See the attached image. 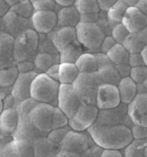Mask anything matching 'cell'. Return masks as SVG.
Returning a JSON list of instances; mask_svg holds the SVG:
<instances>
[{"label": "cell", "mask_w": 147, "mask_h": 157, "mask_svg": "<svg viewBox=\"0 0 147 157\" xmlns=\"http://www.w3.org/2000/svg\"><path fill=\"white\" fill-rule=\"evenodd\" d=\"M95 144L103 149L122 150L133 141L130 128L94 124L87 129Z\"/></svg>", "instance_id": "cell-1"}, {"label": "cell", "mask_w": 147, "mask_h": 157, "mask_svg": "<svg viewBox=\"0 0 147 157\" xmlns=\"http://www.w3.org/2000/svg\"><path fill=\"white\" fill-rule=\"evenodd\" d=\"M60 83L51 78L44 73H39L33 79L31 88V97L39 103L58 106Z\"/></svg>", "instance_id": "cell-2"}, {"label": "cell", "mask_w": 147, "mask_h": 157, "mask_svg": "<svg viewBox=\"0 0 147 157\" xmlns=\"http://www.w3.org/2000/svg\"><path fill=\"white\" fill-rule=\"evenodd\" d=\"M77 40L84 48L92 51L100 52L101 44L105 37V33L95 23L81 21L75 27Z\"/></svg>", "instance_id": "cell-3"}, {"label": "cell", "mask_w": 147, "mask_h": 157, "mask_svg": "<svg viewBox=\"0 0 147 157\" xmlns=\"http://www.w3.org/2000/svg\"><path fill=\"white\" fill-rule=\"evenodd\" d=\"M101 82L96 73H80L73 83L75 92L82 104L96 105V96Z\"/></svg>", "instance_id": "cell-4"}, {"label": "cell", "mask_w": 147, "mask_h": 157, "mask_svg": "<svg viewBox=\"0 0 147 157\" xmlns=\"http://www.w3.org/2000/svg\"><path fill=\"white\" fill-rule=\"evenodd\" d=\"M39 45L37 33L34 29H28L14 40V58L18 62L29 61L35 55Z\"/></svg>", "instance_id": "cell-5"}, {"label": "cell", "mask_w": 147, "mask_h": 157, "mask_svg": "<svg viewBox=\"0 0 147 157\" xmlns=\"http://www.w3.org/2000/svg\"><path fill=\"white\" fill-rule=\"evenodd\" d=\"M128 105L121 102L118 106L107 109H99L95 124L107 126L126 125L129 128L133 124L129 116Z\"/></svg>", "instance_id": "cell-6"}, {"label": "cell", "mask_w": 147, "mask_h": 157, "mask_svg": "<svg viewBox=\"0 0 147 157\" xmlns=\"http://www.w3.org/2000/svg\"><path fill=\"white\" fill-rule=\"evenodd\" d=\"M95 144L87 131L79 132L71 129L64 136L60 148L61 150L76 152L81 155Z\"/></svg>", "instance_id": "cell-7"}, {"label": "cell", "mask_w": 147, "mask_h": 157, "mask_svg": "<svg viewBox=\"0 0 147 157\" xmlns=\"http://www.w3.org/2000/svg\"><path fill=\"white\" fill-rule=\"evenodd\" d=\"M98 112L96 105L82 104L75 115L69 119L70 127L79 132L87 131L96 121Z\"/></svg>", "instance_id": "cell-8"}, {"label": "cell", "mask_w": 147, "mask_h": 157, "mask_svg": "<svg viewBox=\"0 0 147 157\" xmlns=\"http://www.w3.org/2000/svg\"><path fill=\"white\" fill-rule=\"evenodd\" d=\"M54 107L48 104L38 103L29 113L33 125L43 133L48 134L52 130Z\"/></svg>", "instance_id": "cell-9"}, {"label": "cell", "mask_w": 147, "mask_h": 157, "mask_svg": "<svg viewBox=\"0 0 147 157\" xmlns=\"http://www.w3.org/2000/svg\"><path fill=\"white\" fill-rule=\"evenodd\" d=\"M82 102L75 92L73 85L60 84L58 107L70 119L78 111Z\"/></svg>", "instance_id": "cell-10"}, {"label": "cell", "mask_w": 147, "mask_h": 157, "mask_svg": "<svg viewBox=\"0 0 147 157\" xmlns=\"http://www.w3.org/2000/svg\"><path fill=\"white\" fill-rule=\"evenodd\" d=\"M33 29L37 33L48 34L58 25V15L55 11H35L31 18Z\"/></svg>", "instance_id": "cell-11"}, {"label": "cell", "mask_w": 147, "mask_h": 157, "mask_svg": "<svg viewBox=\"0 0 147 157\" xmlns=\"http://www.w3.org/2000/svg\"><path fill=\"white\" fill-rule=\"evenodd\" d=\"M128 109L133 124L147 127V92L138 93Z\"/></svg>", "instance_id": "cell-12"}, {"label": "cell", "mask_w": 147, "mask_h": 157, "mask_svg": "<svg viewBox=\"0 0 147 157\" xmlns=\"http://www.w3.org/2000/svg\"><path fill=\"white\" fill-rule=\"evenodd\" d=\"M39 74L36 71L27 73H19L17 78L12 87L11 91V94L18 105L23 101L31 98L32 82Z\"/></svg>", "instance_id": "cell-13"}, {"label": "cell", "mask_w": 147, "mask_h": 157, "mask_svg": "<svg viewBox=\"0 0 147 157\" xmlns=\"http://www.w3.org/2000/svg\"><path fill=\"white\" fill-rule=\"evenodd\" d=\"M121 103L119 92L117 86L102 84L98 88L96 105L100 109H107L118 106Z\"/></svg>", "instance_id": "cell-14"}, {"label": "cell", "mask_w": 147, "mask_h": 157, "mask_svg": "<svg viewBox=\"0 0 147 157\" xmlns=\"http://www.w3.org/2000/svg\"><path fill=\"white\" fill-rule=\"evenodd\" d=\"M19 117L17 128L12 135L14 139L33 144L37 139L47 136V134L41 132L33 125L29 120V115H19Z\"/></svg>", "instance_id": "cell-15"}, {"label": "cell", "mask_w": 147, "mask_h": 157, "mask_svg": "<svg viewBox=\"0 0 147 157\" xmlns=\"http://www.w3.org/2000/svg\"><path fill=\"white\" fill-rule=\"evenodd\" d=\"M28 19L24 18L9 10L2 18L1 28L5 29L3 32L9 34L13 38H16L28 29L27 28Z\"/></svg>", "instance_id": "cell-16"}, {"label": "cell", "mask_w": 147, "mask_h": 157, "mask_svg": "<svg viewBox=\"0 0 147 157\" xmlns=\"http://www.w3.org/2000/svg\"><path fill=\"white\" fill-rule=\"evenodd\" d=\"M122 24L130 33H140L147 26V16L136 6L128 7Z\"/></svg>", "instance_id": "cell-17"}, {"label": "cell", "mask_w": 147, "mask_h": 157, "mask_svg": "<svg viewBox=\"0 0 147 157\" xmlns=\"http://www.w3.org/2000/svg\"><path fill=\"white\" fill-rule=\"evenodd\" d=\"M19 120L18 108L4 109L0 114V134L12 136L17 128Z\"/></svg>", "instance_id": "cell-18"}, {"label": "cell", "mask_w": 147, "mask_h": 157, "mask_svg": "<svg viewBox=\"0 0 147 157\" xmlns=\"http://www.w3.org/2000/svg\"><path fill=\"white\" fill-rule=\"evenodd\" d=\"M51 40L58 51H62L66 47L78 40L75 27H59L54 32Z\"/></svg>", "instance_id": "cell-19"}, {"label": "cell", "mask_w": 147, "mask_h": 157, "mask_svg": "<svg viewBox=\"0 0 147 157\" xmlns=\"http://www.w3.org/2000/svg\"><path fill=\"white\" fill-rule=\"evenodd\" d=\"M121 102L128 105L138 94V84L130 77L123 78L117 85Z\"/></svg>", "instance_id": "cell-20"}, {"label": "cell", "mask_w": 147, "mask_h": 157, "mask_svg": "<svg viewBox=\"0 0 147 157\" xmlns=\"http://www.w3.org/2000/svg\"><path fill=\"white\" fill-rule=\"evenodd\" d=\"M59 27H76L81 22V15L74 6L62 8L57 13Z\"/></svg>", "instance_id": "cell-21"}, {"label": "cell", "mask_w": 147, "mask_h": 157, "mask_svg": "<svg viewBox=\"0 0 147 157\" xmlns=\"http://www.w3.org/2000/svg\"><path fill=\"white\" fill-rule=\"evenodd\" d=\"M34 157H56L60 148L54 145L47 136L37 139L33 144Z\"/></svg>", "instance_id": "cell-22"}, {"label": "cell", "mask_w": 147, "mask_h": 157, "mask_svg": "<svg viewBox=\"0 0 147 157\" xmlns=\"http://www.w3.org/2000/svg\"><path fill=\"white\" fill-rule=\"evenodd\" d=\"M80 72L75 63H60L59 65V83L73 85Z\"/></svg>", "instance_id": "cell-23"}, {"label": "cell", "mask_w": 147, "mask_h": 157, "mask_svg": "<svg viewBox=\"0 0 147 157\" xmlns=\"http://www.w3.org/2000/svg\"><path fill=\"white\" fill-rule=\"evenodd\" d=\"M80 73H93L98 70V65L96 58L94 54L85 52L78 58L76 62Z\"/></svg>", "instance_id": "cell-24"}, {"label": "cell", "mask_w": 147, "mask_h": 157, "mask_svg": "<svg viewBox=\"0 0 147 157\" xmlns=\"http://www.w3.org/2000/svg\"><path fill=\"white\" fill-rule=\"evenodd\" d=\"M83 47L78 40L66 47L60 52V63H75L80 56L83 54Z\"/></svg>", "instance_id": "cell-25"}, {"label": "cell", "mask_w": 147, "mask_h": 157, "mask_svg": "<svg viewBox=\"0 0 147 157\" xmlns=\"http://www.w3.org/2000/svg\"><path fill=\"white\" fill-rule=\"evenodd\" d=\"M102 84H109L117 86L121 79L119 73L113 65H108L102 67L96 72Z\"/></svg>", "instance_id": "cell-26"}, {"label": "cell", "mask_w": 147, "mask_h": 157, "mask_svg": "<svg viewBox=\"0 0 147 157\" xmlns=\"http://www.w3.org/2000/svg\"><path fill=\"white\" fill-rule=\"evenodd\" d=\"M128 8V6L123 2L121 0H117L115 4L107 10L106 14L111 29L115 25L122 23L124 14Z\"/></svg>", "instance_id": "cell-27"}, {"label": "cell", "mask_w": 147, "mask_h": 157, "mask_svg": "<svg viewBox=\"0 0 147 157\" xmlns=\"http://www.w3.org/2000/svg\"><path fill=\"white\" fill-rule=\"evenodd\" d=\"M13 37L6 33H0V64L13 56Z\"/></svg>", "instance_id": "cell-28"}, {"label": "cell", "mask_w": 147, "mask_h": 157, "mask_svg": "<svg viewBox=\"0 0 147 157\" xmlns=\"http://www.w3.org/2000/svg\"><path fill=\"white\" fill-rule=\"evenodd\" d=\"M106 54L114 66L128 63L130 54L123 44L116 43Z\"/></svg>", "instance_id": "cell-29"}, {"label": "cell", "mask_w": 147, "mask_h": 157, "mask_svg": "<svg viewBox=\"0 0 147 157\" xmlns=\"http://www.w3.org/2000/svg\"><path fill=\"white\" fill-rule=\"evenodd\" d=\"M11 145L12 157H34L32 143L13 139Z\"/></svg>", "instance_id": "cell-30"}, {"label": "cell", "mask_w": 147, "mask_h": 157, "mask_svg": "<svg viewBox=\"0 0 147 157\" xmlns=\"http://www.w3.org/2000/svg\"><path fill=\"white\" fill-rule=\"evenodd\" d=\"M130 54L141 53L147 45L139 33H130L123 44Z\"/></svg>", "instance_id": "cell-31"}, {"label": "cell", "mask_w": 147, "mask_h": 157, "mask_svg": "<svg viewBox=\"0 0 147 157\" xmlns=\"http://www.w3.org/2000/svg\"><path fill=\"white\" fill-rule=\"evenodd\" d=\"M18 75L19 72L16 66L0 69V87L12 88Z\"/></svg>", "instance_id": "cell-32"}, {"label": "cell", "mask_w": 147, "mask_h": 157, "mask_svg": "<svg viewBox=\"0 0 147 157\" xmlns=\"http://www.w3.org/2000/svg\"><path fill=\"white\" fill-rule=\"evenodd\" d=\"M55 55L47 52H40L37 54L34 59L35 67L45 73L51 66L58 63L55 59Z\"/></svg>", "instance_id": "cell-33"}, {"label": "cell", "mask_w": 147, "mask_h": 157, "mask_svg": "<svg viewBox=\"0 0 147 157\" xmlns=\"http://www.w3.org/2000/svg\"><path fill=\"white\" fill-rule=\"evenodd\" d=\"M74 6L81 16L96 13L101 11L96 0H76Z\"/></svg>", "instance_id": "cell-34"}, {"label": "cell", "mask_w": 147, "mask_h": 157, "mask_svg": "<svg viewBox=\"0 0 147 157\" xmlns=\"http://www.w3.org/2000/svg\"><path fill=\"white\" fill-rule=\"evenodd\" d=\"M147 140H133V141L123 149L124 157H145L144 146Z\"/></svg>", "instance_id": "cell-35"}, {"label": "cell", "mask_w": 147, "mask_h": 157, "mask_svg": "<svg viewBox=\"0 0 147 157\" xmlns=\"http://www.w3.org/2000/svg\"><path fill=\"white\" fill-rule=\"evenodd\" d=\"M71 129V128L69 125L60 128L52 129L47 134V138L55 146L60 148V144L64 136Z\"/></svg>", "instance_id": "cell-36"}, {"label": "cell", "mask_w": 147, "mask_h": 157, "mask_svg": "<svg viewBox=\"0 0 147 157\" xmlns=\"http://www.w3.org/2000/svg\"><path fill=\"white\" fill-rule=\"evenodd\" d=\"M10 10L25 19L31 18L35 11L29 0L12 6Z\"/></svg>", "instance_id": "cell-37"}, {"label": "cell", "mask_w": 147, "mask_h": 157, "mask_svg": "<svg viewBox=\"0 0 147 157\" xmlns=\"http://www.w3.org/2000/svg\"><path fill=\"white\" fill-rule=\"evenodd\" d=\"M130 33L122 23L115 25L111 29V36L117 44H123L124 41Z\"/></svg>", "instance_id": "cell-38"}, {"label": "cell", "mask_w": 147, "mask_h": 157, "mask_svg": "<svg viewBox=\"0 0 147 157\" xmlns=\"http://www.w3.org/2000/svg\"><path fill=\"white\" fill-rule=\"evenodd\" d=\"M69 119L58 106L54 107L52 129L64 127L69 125Z\"/></svg>", "instance_id": "cell-39"}, {"label": "cell", "mask_w": 147, "mask_h": 157, "mask_svg": "<svg viewBox=\"0 0 147 157\" xmlns=\"http://www.w3.org/2000/svg\"><path fill=\"white\" fill-rule=\"evenodd\" d=\"M129 77L137 83H142L147 78V66H141L131 69Z\"/></svg>", "instance_id": "cell-40"}, {"label": "cell", "mask_w": 147, "mask_h": 157, "mask_svg": "<svg viewBox=\"0 0 147 157\" xmlns=\"http://www.w3.org/2000/svg\"><path fill=\"white\" fill-rule=\"evenodd\" d=\"M35 11H55L56 3L55 0H29Z\"/></svg>", "instance_id": "cell-41"}, {"label": "cell", "mask_w": 147, "mask_h": 157, "mask_svg": "<svg viewBox=\"0 0 147 157\" xmlns=\"http://www.w3.org/2000/svg\"><path fill=\"white\" fill-rule=\"evenodd\" d=\"M130 129L133 140L147 141V127L133 124Z\"/></svg>", "instance_id": "cell-42"}, {"label": "cell", "mask_w": 147, "mask_h": 157, "mask_svg": "<svg viewBox=\"0 0 147 157\" xmlns=\"http://www.w3.org/2000/svg\"><path fill=\"white\" fill-rule=\"evenodd\" d=\"M128 63L132 68L145 65L141 53L130 54Z\"/></svg>", "instance_id": "cell-43"}, {"label": "cell", "mask_w": 147, "mask_h": 157, "mask_svg": "<svg viewBox=\"0 0 147 157\" xmlns=\"http://www.w3.org/2000/svg\"><path fill=\"white\" fill-rule=\"evenodd\" d=\"M104 149L96 144L88 148L81 155V157H100Z\"/></svg>", "instance_id": "cell-44"}, {"label": "cell", "mask_w": 147, "mask_h": 157, "mask_svg": "<svg viewBox=\"0 0 147 157\" xmlns=\"http://www.w3.org/2000/svg\"><path fill=\"white\" fill-rule=\"evenodd\" d=\"M115 44H116V42H115L114 39L111 35L106 36L105 39H104L103 42L101 44V46L100 48V52L104 54H107Z\"/></svg>", "instance_id": "cell-45"}, {"label": "cell", "mask_w": 147, "mask_h": 157, "mask_svg": "<svg viewBox=\"0 0 147 157\" xmlns=\"http://www.w3.org/2000/svg\"><path fill=\"white\" fill-rule=\"evenodd\" d=\"M18 70L19 73H27L31 71H35L34 69L35 66L34 63L30 61H23L18 62L16 66Z\"/></svg>", "instance_id": "cell-46"}, {"label": "cell", "mask_w": 147, "mask_h": 157, "mask_svg": "<svg viewBox=\"0 0 147 157\" xmlns=\"http://www.w3.org/2000/svg\"><path fill=\"white\" fill-rule=\"evenodd\" d=\"M92 54H94V56L96 58V61L98 65V69L106 65H113L106 54H104L101 52L92 53Z\"/></svg>", "instance_id": "cell-47"}, {"label": "cell", "mask_w": 147, "mask_h": 157, "mask_svg": "<svg viewBox=\"0 0 147 157\" xmlns=\"http://www.w3.org/2000/svg\"><path fill=\"white\" fill-rule=\"evenodd\" d=\"M60 63H56L51 66L44 73L51 78L53 79L56 81H59Z\"/></svg>", "instance_id": "cell-48"}, {"label": "cell", "mask_w": 147, "mask_h": 157, "mask_svg": "<svg viewBox=\"0 0 147 157\" xmlns=\"http://www.w3.org/2000/svg\"><path fill=\"white\" fill-rule=\"evenodd\" d=\"M3 105L4 109L9 108H17L19 105L15 100L12 94H9L5 96L3 99Z\"/></svg>", "instance_id": "cell-49"}, {"label": "cell", "mask_w": 147, "mask_h": 157, "mask_svg": "<svg viewBox=\"0 0 147 157\" xmlns=\"http://www.w3.org/2000/svg\"><path fill=\"white\" fill-rule=\"evenodd\" d=\"M115 67L122 78L129 77L132 67L129 65V63L116 65L115 66Z\"/></svg>", "instance_id": "cell-50"}, {"label": "cell", "mask_w": 147, "mask_h": 157, "mask_svg": "<svg viewBox=\"0 0 147 157\" xmlns=\"http://www.w3.org/2000/svg\"><path fill=\"white\" fill-rule=\"evenodd\" d=\"M101 11L107 12L117 0H96Z\"/></svg>", "instance_id": "cell-51"}, {"label": "cell", "mask_w": 147, "mask_h": 157, "mask_svg": "<svg viewBox=\"0 0 147 157\" xmlns=\"http://www.w3.org/2000/svg\"><path fill=\"white\" fill-rule=\"evenodd\" d=\"M100 157H124L121 150L104 149Z\"/></svg>", "instance_id": "cell-52"}, {"label": "cell", "mask_w": 147, "mask_h": 157, "mask_svg": "<svg viewBox=\"0 0 147 157\" xmlns=\"http://www.w3.org/2000/svg\"><path fill=\"white\" fill-rule=\"evenodd\" d=\"M56 4L64 8L74 6L76 0H55Z\"/></svg>", "instance_id": "cell-53"}, {"label": "cell", "mask_w": 147, "mask_h": 157, "mask_svg": "<svg viewBox=\"0 0 147 157\" xmlns=\"http://www.w3.org/2000/svg\"><path fill=\"white\" fill-rule=\"evenodd\" d=\"M56 157H81V155L76 152L60 150Z\"/></svg>", "instance_id": "cell-54"}, {"label": "cell", "mask_w": 147, "mask_h": 157, "mask_svg": "<svg viewBox=\"0 0 147 157\" xmlns=\"http://www.w3.org/2000/svg\"><path fill=\"white\" fill-rule=\"evenodd\" d=\"M10 7L4 0H0V17H3L10 10Z\"/></svg>", "instance_id": "cell-55"}, {"label": "cell", "mask_w": 147, "mask_h": 157, "mask_svg": "<svg viewBox=\"0 0 147 157\" xmlns=\"http://www.w3.org/2000/svg\"><path fill=\"white\" fill-rule=\"evenodd\" d=\"M136 7L147 16V0H140Z\"/></svg>", "instance_id": "cell-56"}, {"label": "cell", "mask_w": 147, "mask_h": 157, "mask_svg": "<svg viewBox=\"0 0 147 157\" xmlns=\"http://www.w3.org/2000/svg\"><path fill=\"white\" fill-rule=\"evenodd\" d=\"M5 2L9 5V7L11 8L15 5H17L18 4L27 2L29 0H4Z\"/></svg>", "instance_id": "cell-57"}, {"label": "cell", "mask_w": 147, "mask_h": 157, "mask_svg": "<svg viewBox=\"0 0 147 157\" xmlns=\"http://www.w3.org/2000/svg\"><path fill=\"white\" fill-rule=\"evenodd\" d=\"M121 1L123 2L124 4L127 5L128 7H132V6H136L140 0H121Z\"/></svg>", "instance_id": "cell-58"}, {"label": "cell", "mask_w": 147, "mask_h": 157, "mask_svg": "<svg viewBox=\"0 0 147 157\" xmlns=\"http://www.w3.org/2000/svg\"><path fill=\"white\" fill-rule=\"evenodd\" d=\"M141 37H142L143 40L147 44V26L145 28H144L142 31L139 33Z\"/></svg>", "instance_id": "cell-59"}, {"label": "cell", "mask_w": 147, "mask_h": 157, "mask_svg": "<svg viewBox=\"0 0 147 157\" xmlns=\"http://www.w3.org/2000/svg\"><path fill=\"white\" fill-rule=\"evenodd\" d=\"M141 55H142V58L144 60L145 64L147 66V44L144 48V49L142 50V52H141Z\"/></svg>", "instance_id": "cell-60"}, {"label": "cell", "mask_w": 147, "mask_h": 157, "mask_svg": "<svg viewBox=\"0 0 147 157\" xmlns=\"http://www.w3.org/2000/svg\"><path fill=\"white\" fill-rule=\"evenodd\" d=\"M4 110V105H3V101L2 98L0 96V114L1 112Z\"/></svg>", "instance_id": "cell-61"}, {"label": "cell", "mask_w": 147, "mask_h": 157, "mask_svg": "<svg viewBox=\"0 0 147 157\" xmlns=\"http://www.w3.org/2000/svg\"><path fill=\"white\" fill-rule=\"evenodd\" d=\"M144 154L145 157H147V142L145 143L144 146Z\"/></svg>", "instance_id": "cell-62"}, {"label": "cell", "mask_w": 147, "mask_h": 157, "mask_svg": "<svg viewBox=\"0 0 147 157\" xmlns=\"http://www.w3.org/2000/svg\"><path fill=\"white\" fill-rule=\"evenodd\" d=\"M142 85L144 86V87L145 88V89L147 90V78L145 81H144V82L142 83Z\"/></svg>", "instance_id": "cell-63"}, {"label": "cell", "mask_w": 147, "mask_h": 157, "mask_svg": "<svg viewBox=\"0 0 147 157\" xmlns=\"http://www.w3.org/2000/svg\"><path fill=\"white\" fill-rule=\"evenodd\" d=\"M1 25H2V18L0 17V28H1Z\"/></svg>", "instance_id": "cell-64"}]
</instances>
